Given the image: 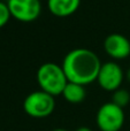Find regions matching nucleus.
<instances>
[{
	"label": "nucleus",
	"mask_w": 130,
	"mask_h": 131,
	"mask_svg": "<svg viewBox=\"0 0 130 131\" xmlns=\"http://www.w3.org/2000/svg\"><path fill=\"white\" fill-rule=\"evenodd\" d=\"M61 66L68 82L85 86L97 81L101 62L93 51L80 47L67 53Z\"/></svg>",
	"instance_id": "nucleus-1"
},
{
	"label": "nucleus",
	"mask_w": 130,
	"mask_h": 131,
	"mask_svg": "<svg viewBox=\"0 0 130 131\" xmlns=\"http://www.w3.org/2000/svg\"><path fill=\"white\" fill-rule=\"evenodd\" d=\"M36 78L40 90L50 93L53 97L62 94L68 83L62 66L53 62H45L41 64L37 70Z\"/></svg>",
	"instance_id": "nucleus-2"
},
{
	"label": "nucleus",
	"mask_w": 130,
	"mask_h": 131,
	"mask_svg": "<svg viewBox=\"0 0 130 131\" xmlns=\"http://www.w3.org/2000/svg\"><path fill=\"white\" fill-rule=\"evenodd\" d=\"M25 114L34 118H44L50 116L55 109L54 97L43 90L31 92L23 101Z\"/></svg>",
	"instance_id": "nucleus-3"
},
{
	"label": "nucleus",
	"mask_w": 130,
	"mask_h": 131,
	"mask_svg": "<svg viewBox=\"0 0 130 131\" xmlns=\"http://www.w3.org/2000/svg\"><path fill=\"white\" fill-rule=\"evenodd\" d=\"M96 122L100 131H120L124 124L123 108L112 101L106 102L97 112Z\"/></svg>",
	"instance_id": "nucleus-4"
},
{
	"label": "nucleus",
	"mask_w": 130,
	"mask_h": 131,
	"mask_svg": "<svg viewBox=\"0 0 130 131\" xmlns=\"http://www.w3.org/2000/svg\"><path fill=\"white\" fill-rule=\"evenodd\" d=\"M10 16L23 23L36 21L41 13L40 0H8Z\"/></svg>",
	"instance_id": "nucleus-5"
},
{
	"label": "nucleus",
	"mask_w": 130,
	"mask_h": 131,
	"mask_svg": "<svg viewBox=\"0 0 130 131\" xmlns=\"http://www.w3.org/2000/svg\"><path fill=\"white\" fill-rule=\"evenodd\" d=\"M123 79L124 72L122 68L116 62L113 61H108L101 64L98 77H97V82L100 85V88L110 92H114L115 90L120 89Z\"/></svg>",
	"instance_id": "nucleus-6"
},
{
	"label": "nucleus",
	"mask_w": 130,
	"mask_h": 131,
	"mask_svg": "<svg viewBox=\"0 0 130 131\" xmlns=\"http://www.w3.org/2000/svg\"><path fill=\"white\" fill-rule=\"evenodd\" d=\"M104 50L113 59L123 60L130 55V40L121 34H111L104 40Z\"/></svg>",
	"instance_id": "nucleus-7"
},
{
	"label": "nucleus",
	"mask_w": 130,
	"mask_h": 131,
	"mask_svg": "<svg viewBox=\"0 0 130 131\" xmlns=\"http://www.w3.org/2000/svg\"><path fill=\"white\" fill-rule=\"evenodd\" d=\"M81 0H47V8L57 17H68L78 9Z\"/></svg>",
	"instance_id": "nucleus-8"
},
{
	"label": "nucleus",
	"mask_w": 130,
	"mask_h": 131,
	"mask_svg": "<svg viewBox=\"0 0 130 131\" xmlns=\"http://www.w3.org/2000/svg\"><path fill=\"white\" fill-rule=\"evenodd\" d=\"M61 95L70 104H80L86 97V91L84 85L68 82Z\"/></svg>",
	"instance_id": "nucleus-9"
},
{
	"label": "nucleus",
	"mask_w": 130,
	"mask_h": 131,
	"mask_svg": "<svg viewBox=\"0 0 130 131\" xmlns=\"http://www.w3.org/2000/svg\"><path fill=\"white\" fill-rule=\"evenodd\" d=\"M112 102L115 104L116 106L124 108L126 106H128V104L130 102V93L126 89H117L113 92L112 95Z\"/></svg>",
	"instance_id": "nucleus-10"
},
{
	"label": "nucleus",
	"mask_w": 130,
	"mask_h": 131,
	"mask_svg": "<svg viewBox=\"0 0 130 131\" xmlns=\"http://www.w3.org/2000/svg\"><path fill=\"white\" fill-rule=\"evenodd\" d=\"M10 12L7 6V4L0 1V29L8 23L9 18H10Z\"/></svg>",
	"instance_id": "nucleus-11"
},
{
	"label": "nucleus",
	"mask_w": 130,
	"mask_h": 131,
	"mask_svg": "<svg viewBox=\"0 0 130 131\" xmlns=\"http://www.w3.org/2000/svg\"><path fill=\"white\" fill-rule=\"evenodd\" d=\"M76 131H92L90 128H88V127H81V128H78Z\"/></svg>",
	"instance_id": "nucleus-12"
},
{
	"label": "nucleus",
	"mask_w": 130,
	"mask_h": 131,
	"mask_svg": "<svg viewBox=\"0 0 130 131\" xmlns=\"http://www.w3.org/2000/svg\"><path fill=\"white\" fill-rule=\"evenodd\" d=\"M124 77H126V78L128 79V82L130 83V68H129L128 70H127V72H126V74H124Z\"/></svg>",
	"instance_id": "nucleus-13"
},
{
	"label": "nucleus",
	"mask_w": 130,
	"mask_h": 131,
	"mask_svg": "<svg viewBox=\"0 0 130 131\" xmlns=\"http://www.w3.org/2000/svg\"><path fill=\"white\" fill-rule=\"evenodd\" d=\"M53 131H68V130H66V129H62V128H59V129H54Z\"/></svg>",
	"instance_id": "nucleus-14"
}]
</instances>
